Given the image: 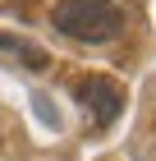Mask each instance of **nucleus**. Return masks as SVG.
I'll list each match as a JSON object with an SVG mask.
<instances>
[{
  "mask_svg": "<svg viewBox=\"0 0 156 161\" xmlns=\"http://www.w3.org/2000/svg\"><path fill=\"white\" fill-rule=\"evenodd\" d=\"M78 101H83V111L92 115L96 124H110V120H120V111H124V87L115 83V78H106V74H96V78H78Z\"/></svg>",
  "mask_w": 156,
  "mask_h": 161,
  "instance_id": "nucleus-2",
  "label": "nucleus"
},
{
  "mask_svg": "<svg viewBox=\"0 0 156 161\" xmlns=\"http://www.w3.org/2000/svg\"><path fill=\"white\" fill-rule=\"evenodd\" d=\"M51 23L73 42H110L124 32V9L115 0H60L51 9Z\"/></svg>",
  "mask_w": 156,
  "mask_h": 161,
  "instance_id": "nucleus-1",
  "label": "nucleus"
},
{
  "mask_svg": "<svg viewBox=\"0 0 156 161\" xmlns=\"http://www.w3.org/2000/svg\"><path fill=\"white\" fill-rule=\"evenodd\" d=\"M0 51L19 55L28 69H46V51H32V42H23V37H9V32H0Z\"/></svg>",
  "mask_w": 156,
  "mask_h": 161,
  "instance_id": "nucleus-3",
  "label": "nucleus"
}]
</instances>
